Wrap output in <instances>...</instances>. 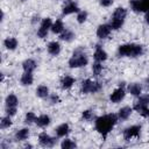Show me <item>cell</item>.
<instances>
[{"instance_id":"obj_32","label":"cell","mask_w":149,"mask_h":149,"mask_svg":"<svg viewBox=\"0 0 149 149\" xmlns=\"http://www.w3.org/2000/svg\"><path fill=\"white\" fill-rule=\"evenodd\" d=\"M12 120H10V116H5V118H2L1 119V121H0V127L2 128V129H5V128H8V127H10L12 126Z\"/></svg>"},{"instance_id":"obj_43","label":"cell","mask_w":149,"mask_h":149,"mask_svg":"<svg viewBox=\"0 0 149 149\" xmlns=\"http://www.w3.org/2000/svg\"><path fill=\"white\" fill-rule=\"evenodd\" d=\"M147 83H148V86H149V78L147 79Z\"/></svg>"},{"instance_id":"obj_36","label":"cell","mask_w":149,"mask_h":149,"mask_svg":"<svg viewBox=\"0 0 149 149\" xmlns=\"http://www.w3.org/2000/svg\"><path fill=\"white\" fill-rule=\"evenodd\" d=\"M6 114L8 116H13L16 114V107H13V106H6Z\"/></svg>"},{"instance_id":"obj_7","label":"cell","mask_w":149,"mask_h":149,"mask_svg":"<svg viewBox=\"0 0 149 149\" xmlns=\"http://www.w3.org/2000/svg\"><path fill=\"white\" fill-rule=\"evenodd\" d=\"M125 95H126L125 87H120V86H119L116 90H114V91H113V93H111L109 99H111V101H112V102L116 104V102H120V101L125 98Z\"/></svg>"},{"instance_id":"obj_19","label":"cell","mask_w":149,"mask_h":149,"mask_svg":"<svg viewBox=\"0 0 149 149\" xmlns=\"http://www.w3.org/2000/svg\"><path fill=\"white\" fill-rule=\"evenodd\" d=\"M128 91H129V93H130L132 95L137 97V95H141L142 87H141V85H140L139 83H134V84H130V85L128 86Z\"/></svg>"},{"instance_id":"obj_10","label":"cell","mask_w":149,"mask_h":149,"mask_svg":"<svg viewBox=\"0 0 149 149\" xmlns=\"http://www.w3.org/2000/svg\"><path fill=\"white\" fill-rule=\"evenodd\" d=\"M147 106H149V95H140L139 100L135 102L133 108L136 112H141V109H143Z\"/></svg>"},{"instance_id":"obj_28","label":"cell","mask_w":149,"mask_h":149,"mask_svg":"<svg viewBox=\"0 0 149 149\" xmlns=\"http://www.w3.org/2000/svg\"><path fill=\"white\" fill-rule=\"evenodd\" d=\"M5 102H6V106H13V107H16L17 104H19V99L16 98L15 94H9V95H7Z\"/></svg>"},{"instance_id":"obj_23","label":"cell","mask_w":149,"mask_h":149,"mask_svg":"<svg viewBox=\"0 0 149 149\" xmlns=\"http://www.w3.org/2000/svg\"><path fill=\"white\" fill-rule=\"evenodd\" d=\"M73 37H74V34H73L71 30H69V29H64V30L61 33V35H59V38H61L62 41H65V42L72 41Z\"/></svg>"},{"instance_id":"obj_12","label":"cell","mask_w":149,"mask_h":149,"mask_svg":"<svg viewBox=\"0 0 149 149\" xmlns=\"http://www.w3.org/2000/svg\"><path fill=\"white\" fill-rule=\"evenodd\" d=\"M76 79L71 76H64L62 79H61V86L63 90H69L72 87V85L74 84Z\"/></svg>"},{"instance_id":"obj_3","label":"cell","mask_w":149,"mask_h":149,"mask_svg":"<svg viewBox=\"0 0 149 149\" xmlns=\"http://www.w3.org/2000/svg\"><path fill=\"white\" fill-rule=\"evenodd\" d=\"M87 63H88V58H87V56L83 52L81 49H77V50L73 52V56L69 59V66H70L71 69L85 66Z\"/></svg>"},{"instance_id":"obj_30","label":"cell","mask_w":149,"mask_h":149,"mask_svg":"<svg viewBox=\"0 0 149 149\" xmlns=\"http://www.w3.org/2000/svg\"><path fill=\"white\" fill-rule=\"evenodd\" d=\"M61 148L62 149H72V148H76V143L70 139H65L61 143Z\"/></svg>"},{"instance_id":"obj_5","label":"cell","mask_w":149,"mask_h":149,"mask_svg":"<svg viewBox=\"0 0 149 149\" xmlns=\"http://www.w3.org/2000/svg\"><path fill=\"white\" fill-rule=\"evenodd\" d=\"M140 133H141V126L134 125V126L127 127L123 130V139L126 141H129L133 137H139L140 136Z\"/></svg>"},{"instance_id":"obj_26","label":"cell","mask_w":149,"mask_h":149,"mask_svg":"<svg viewBox=\"0 0 149 149\" xmlns=\"http://www.w3.org/2000/svg\"><path fill=\"white\" fill-rule=\"evenodd\" d=\"M122 24H123V20H122V19H118V17H114V16L111 19L109 26H111L112 29L118 30V29H120V28L122 27Z\"/></svg>"},{"instance_id":"obj_34","label":"cell","mask_w":149,"mask_h":149,"mask_svg":"<svg viewBox=\"0 0 149 149\" xmlns=\"http://www.w3.org/2000/svg\"><path fill=\"white\" fill-rule=\"evenodd\" d=\"M81 116H83V119H84V120L91 121V120L94 118V114H93V112H92L91 109H86V111H84V112H83Z\"/></svg>"},{"instance_id":"obj_13","label":"cell","mask_w":149,"mask_h":149,"mask_svg":"<svg viewBox=\"0 0 149 149\" xmlns=\"http://www.w3.org/2000/svg\"><path fill=\"white\" fill-rule=\"evenodd\" d=\"M48 52L50 54V55H52V56H57L59 52H61V44L58 43V42H56V41H52V42H50L49 44H48Z\"/></svg>"},{"instance_id":"obj_15","label":"cell","mask_w":149,"mask_h":149,"mask_svg":"<svg viewBox=\"0 0 149 149\" xmlns=\"http://www.w3.org/2000/svg\"><path fill=\"white\" fill-rule=\"evenodd\" d=\"M70 133V127L68 123H62L56 128V135L58 137H64Z\"/></svg>"},{"instance_id":"obj_9","label":"cell","mask_w":149,"mask_h":149,"mask_svg":"<svg viewBox=\"0 0 149 149\" xmlns=\"http://www.w3.org/2000/svg\"><path fill=\"white\" fill-rule=\"evenodd\" d=\"M93 58L95 62H100V63L107 59V52L100 47V44L95 45V51L93 54Z\"/></svg>"},{"instance_id":"obj_1","label":"cell","mask_w":149,"mask_h":149,"mask_svg":"<svg viewBox=\"0 0 149 149\" xmlns=\"http://www.w3.org/2000/svg\"><path fill=\"white\" fill-rule=\"evenodd\" d=\"M118 121H119V116L116 114H113V113L99 116L95 119V129L101 134V136L104 139H106L108 133L118 123Z\"/></svg>"},{"instance_id":"obj_27","label":"cell","mask_w":149,"mask_h":149,"mask_svg":"<svg viewBox=\"0 0 149 149\" xmlns=\"http://www.w3.org/2000/svg\"><path fill=\"white\" fill-rule=\"evenodd\" d=\"M130 7L135 13H141L143 12L142 7V0H130Z\"/></svg>"},{"instance_id":"obj_44","label":"cell","mask_w":149,"mask_h":149,"mask_svg":"<svg viewBox=\"0 0 149 149\" xmlns=\"http://www.w3.org/2000/svg\"><path fill=\"white\" fill-rule=\"evenodd\" d=\"M21 1H26V0H21Z\"/></svg>"},{"instance_id":"obj_37","label":"cell","mask_w":149,"mask_h":149,"mask_svg":"<svg viewBox=\"0 0 149 149\" xmlns=\"http://www.w3.org/2000/svg\"><path fill=\"white\" fill-rule=\"evenodd\" d=\"M101 90V84L98 83V81H93V85H92V91L91 93H95V92H99Z\"/></svg>"},{"instance_id":"obj_42","label":"cell","mask_w":149,"mask_h":149,"mask_svg":"<svg viewBox=\"0 0 149 149\" xmlns=\"http://www.w3.org/2000/svg\"><path fill=\"white\" fill-rule=\"evenodd\" d=\"M144 19H146V22L149 24V10L146 12V16H144Z\"/></svg>"},{"instance_id":"obj_6","label":"cell","mask_w":149,"mask_h":149,"mask_svg":"<svg viewBox=\"0 0 149 149\" xmlns=\"http://www.w3.org/2000/svg\"><path fill=\"white\" fill-rule=\"evenodd\" d=\"M38 142L42 147H48V148H51L55 146L56 143V139L55 137H51L49 136L47 133H41L38 135Z\"/></svg>"},{"instance_id":"obj_18","label":"cell","mask_w":149,"mask_h":149,"mask_svg":"<svg viewBox=\"0 0 149 149\" xmlns=\"http://www.w3.org/2000/svg\"><path fill=\"white\" fill-rule=\"evenodd\" d=\"M92 85H93V81L91 79H85L81 81V86H80V91L81 93L86 94V93H91L92 91Z\"/></svg>"},{"instance_id":"obj_8","label":"cell","mask_w":149,"mask_h":149,"mask_svg":"<svg viewBox=\"0 0 149 149\" xmlns=\"http://www.w3.org/2000/svg\"><path fill=\"white\" fill-rule=\"evenodd\" d=\"M62 13H63V15H69L72 13H79V8H78L77 3H74L72 0H68L66 3H64V6H63Z\"/></svg>"},{"instance_id":"obj_17","label":"cell","mask_w":149,"mask_h":149,"mask_svg":"<svg viewBox=\"0 0 149 149\" xmlns=\"http://www.w3.org/2000/svg\"><path fill=\"white\" fill-rule=\"evenodd\" d=\"M21 84L23 86H28V85H31L33 81H34V77H33V73L31 72H24L22 76H21V79H20Z\"/></svg>"},{"instance_id":"obj_22","label":"cell","mask_w":149,"mask_h":149,"mask_svg":"<svg viewBox=\"0 0 149 149\" xmlns=\"http://www.w3.org/2000/svg\"><path fill=\"white\" fill-rule=\"evenodd\" d=\"M63 30H64V24L62 20H56L51 26V31L55 34H61Z\"/></svg>"},{"instance_id":"obj_29","label":"cell","mask_w":149,"mask_h":149,"mask_svg":"<svg viewBox=\"0 0 149 149\" xmlns=\"http://www.w3.org/2000/svg\"><path fill=\"white\" fill-rule=\"evenodd\" d=\"M126 15H127V9L123 8V7H118V8L114 10V13H113V16H114V17L122 19V20H125Z\"/></svg>"},{"instance_id":"obj_2","label":"cell","mask_w":149,"mask_h":149,"mask_svg":"<svg viewBox=\"0 0 149 149\" xmlns=\"http://www.w3.org/2000/svg\"><path fill=\"white\" fill-rule=\"evenodd\" d=\"M118 54L120 56H127V57H137L143 54V47L140 44H122L118 49Z\"/></svg>"},{"instance_id":"obj_38","label":"cell","mask_w":149,"mask_h":149,"mask_svg":"<svg viewBox=\"0 0 149 149\" xmlns=\"http://www.w3.org/2000/svg\"><path fill=\"white\" fill-rule=\"evenodd\" d=\"M113 2H114V0H100V5L102 7H109Z\"/></svg>"},{"instance_id":"obj_25","label":"cell","mask_w":149,"mask_h":149,"mask_svg":"<svg viewBox=\"0 0 149 149\" xmlns=\"http://www.w3.org/2000/svg\"><path fill=\"white\" fill-rule=\"evenodd\" d=\"M36 95L38 98H47L49 95V88L45 85H40L36 88Z\"/></svg>"},{"instance_id":"obj_21","label":"cell","mask_w":149,"mask_h":149,"mask_svg":"<svg viewBox=\"0 0 149 149\" xmlns=\"http://www.w3.org/2000/svg\"><path fill=\"white\" fill-rule=\"evenodd\" d=\"M3 44L8 50H15L17 47V40L15 37H7L3 41Z\"/></svg>"},{"instance_id":"obj_39","label":"cell","mask_w":149,"mask_h":149,"mask_svg":"<svg viewBox=\"0 0 149 149\" xmlns=\"http://www.w3.org/2000/svg\"><path fill=\"white\" fill-rule=\"evenodd\" d=\"M142 116H144V118H149V107L147 106V107H144L143 109H141V112H139Z\"/></svg>"},{"instance_id":"obj_33","label":"cell","mask_w":149,"mask_h":149,"mask_svg":"<svg viewBox=\"0 0 149 149\" xmlns=\"http://www.w3.org/2000/svg\"><path fill=\"white\" fill-rule=\"evenodd\" d=\"M35 121H36V115H35V113L28 112V113L26 114V116H24V122L28 123V125H30V123H33V122H35Z\"/></svg>"},{"instance_id":"obj_35","label":"cell","mask_w":149,"mask_h":149,"mask_svg":"<svg viewBox=\"0 0 149 149\" xmlns=\"http://www.w3.org/2000/svg\"><path fill=\"white\" fill-rule=\"evenodd\" d=\"M87 19V13L86 12H79L78 15H77V21L78 23H84Z\"/></svg>"},{"instance_id":"obj_14","label":"cell","mask_w":149,"mask_h":149,"mask_svg":"<svg viewBox=\"0 0 149 149\" xmlns=\"http://www.w3.org/2000/svg\"><path fill=\"white\" fill-rule=\"evenodd\" d=\"M35 122H36V125H37L38 127L43 128V127L49 126L50 122H51V120H50V116H49V115L42 114V115H40L38 118H36V121H35Z\"/></svg>"},{"instance_id":"obj_16","label":"cell","mask_w":149,"mask_h":149,"mask_svg":"<svg viewBox=\"0 0 149 149\" xmlns=\"http://www.w3.org/2000/svg\"><path fill=\"white\" fill-rule=\"evenodd\" d=\"M22 68L24 70V72H33L35 69H36V62L31 58L29 59H26L23 63H22Z\"/></svg>"},{"instance_id":"obj_4","label":"cell","mask_w":149,"mask_h":149,"mask_svg":"<svg viewBox=\"0 0 149 149\" xmlns=\"http://www.w3.org/2000/svg\"><path fill=\"white\" fill-rule=\"evenodd\" d=\"M51 26H52V21H51L50 17L43 19L42 22H41V26H40V28H38V30H37V36H38L40 38L47 37L48 30L51 29Z\"/></svg>"},{"instance_id":"obj_24","label":"cell","mask_w":149,"mask_h":149,"mask_svg":"<svg viewBox=\"0 0 149 149\" xmlns=\"http://www.w3.org/2000/svg\"><path fill=\"white\" fill-rule=\"evenodd\" d=\"M28 136H29V129L28 128H22V129L17 130L15 134V137L17 141H24L28 139Z\"/></svg>"},{"instance_id":"obj_11","label":"cell","mask_w":149,"mask_h":149,"mask_svg":"<svg viewBox=\"0 0 149 149\" xmlns=\"http://www.w3.org/2000/svg\"><path fill=\"white\" fill-rule=\"evenodd\" d=\"M111 30H112V28L109 24H100L97 28V36L99 38H106V37H108Z\"/></svg>"},{"instance_id":"obj_41","label":"cell","mask_w":149,"mask_h":149,"mask_svg":"<svg viewBox=\"0 0 149 149\" xmlns=\"http://www.w3.org/2000/svg\"><path fill=\"white\" fill-rule=\"evenodd\" d=\"M59 101V98H58V95H56V94H52V95H50V102L51 104H57Z\"/></svg>"},{"instance_id":"obj_40","label":"cell","mask_w":149,"mask_h":149,"mask_svg":"<svg viewBox=\"0 0 149 149\" xmlns=\"http://www.w3.org/2000/svg\"><path fill=\"white\" fill-rule=\"evenodd\" d=\"M142 7H143V12L149 10V0H142Z\"/></svg>"},{"instance_id":"obj_20","label":"cell","mask_w":149,"mask_h":149,"mask_svg":"<svg viewBox=\"0 0 149 149\" xmlns=\"http://www.w3.org/2000/svg\"><path fill=\"white\" fill-rule=\"evenodd\" d=\"M132 114V108L128 107V106H125L122 108H120L119 113H118V116L120 120H127Z\"/></svg>"},{"instance_id":"obj_31","label":"cell","mask_w":149,"mask_h":149,"mask_svg":"<svg viewBox=\"0 0 149 149\" xmlns=\"http://www.w3.org/2000/svg\"><path fill=\"white\" fill-rule=\"evenodd\" d=\"M101 71H102V65H101V63H100V62L93 63V65H92V72H93V74H94V76H99V74L101 73Z\"/></svg>"}]
</instances>
